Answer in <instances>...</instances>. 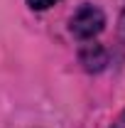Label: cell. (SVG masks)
Masks as SVG:
<instances>
[{
    "label": "cell",
    "mask_w": 125,
    "mask_h": 128,
    "mask_svg": "<svg viewBox=\"0 0 125 128\" xmlns=\"http://www.w3.org/2000/svg\"><path fill=\"white\" fill-rule=\"evenodd\" d=\"M106 17L96 5H81L76 10V15L71 17V32L76 34L78 40H91L98 32L103 30Z\"/></svg>",
    "instance_id": "1"
},
{
    "label": "cell",
    "mask_w": 125,
    "mask_h": 128,
    "mask_svg": "<svg viewBox=\"0 0 125 128\" xmlns=\"http://www.w3.org/2000/svg\"><path fill=\"white\" fill-rule=\"evenodd\" d=\"M27 2H30L34 10H47V8H52V5L57 2V0H27Z\"/></svg>",
    "instance_id": "2"
},
{
    "label": "cell",
    "mask_w": 125,
    "mask_h": 128,
    "mask_svg": "<svg viewBox=\"0 0 125 128\" xmlns=\"http://www.w3.org/2000/svg\"><path fill=\"white\" fill-rule=\"evenodd\" d=\"M113 128H125V111L115 118V123H113Z\"/></svg>",
    "instance_id": "3"
}]
</instances>
